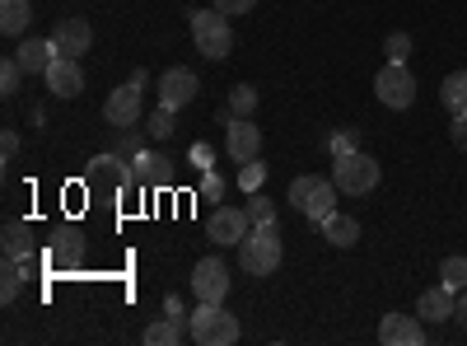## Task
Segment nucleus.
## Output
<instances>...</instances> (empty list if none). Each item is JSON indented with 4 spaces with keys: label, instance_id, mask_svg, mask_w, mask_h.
Masks as SVG:
<instances>
[{
    "label": "nucleus",
    "instance_id": "nucleus-1",
    "mask_svg": "<svg viewBox=\"0 0 467 346\" xmlns=\"http://www.w3.org/2000/svg\"><path fill=\"white\" fill-rule=\"evenodd\" d=\"M239 267L248 277H271L281 267V229L276 225H253L239 244Z\"/></svg>",
    "mask_w": 467,
    "mask_h": 346
},
{
    "label": "nucleus",
    "instance_id": "nucleus-2",
    "mask_svg": "<svg viewBox=\"0 0 467 346\" xmlns=\"http://www.w3.org/2000/svg\"><path fill=\"white\" fill-rule=\"evenodd\" d=\"M337 183H327L323 173H299L295 183H290V206L299 211V215H308V220H323L327 211H337Z\"/></svg>",
    "mask_w": 467,
    "mask_h": 346
},
{
    "label": "nucleus",
    "instance_id": "nucleus-3",
    "mask_svg": "<svg viewBox=\"0 0 467 346\" xmlns=\"http://www.w3.org/2000/svg\"><path fill=\"white\" fill-rule=\"evenodd\" d=\"M192 43L206 61H224L234 52V28H229V15L224 10H197L192 15Z\"/></svg>",
    "mask_w": 467,
    "mask_h": 346
},
{
    "label": "nucleus",
    "instance_id": "nucleus-4",
    "mask_svg": "<svg viewBox=\"0 0 467 346\" xmlns=\"http://www.w3.org/2000/svg\"><path fill=\"white\" fill-rule=\"evenodd\" d=\"M379 164L365 155V150H350V155H337L332 160V183L346 192V197H365V192L379 187Z\"/></svg>",
    "mask_w": 467,
    "mask_h": 346
},
{
    "label": "nucleus",
    "instance_id": "nucleus-5",
    "mask_svg": "<svg viewBox=\"0 0 467 346\" xmlns=\"http://www.w3.org/2000/svg\"><path fill=\"white\" fill-rule=\"evenodd\" d=\"M239 319H234L224 304H202L197 314H192V341L202 346H234L239 341Z\"/></svg>",
    "mask_w": 467,
    "mask_h": 346
},
{
    "label": "nucleus",
    "instance_id": "nucleus-6",
    "mask_svg": "<svg viewBox=\"0 0 467 346\" xmlns=\"http://www.w3.org/2000/svg\"><path fill=\"white\" fill-rule=\"evenodd\" d=\"M374 94L383 108H411L416 103V75L407 70V61H388L379 75H374Z\"/></svg>",
    "mask_w": 467,
    "mask_h": 346
},
{
    "label": "nucleus",
    "instance_id": "nucleus-7",
    "mask_svg": "<svg viewBox=\"0 0 467 346\" xmlns=\"http://www.w3.org/2000/svg\"><path fill=\"white\" fill-rule=\"evenodd\" d=\"M192 295H197L202 304H224V295H229V267L220 257H202L197 267H192Z\"/></svg>",
    "mask_w": 467,
    "mask_h": 346
},
{
    "label": "nucleus",
    "instance_id": "nucleus-8",
    "mask_svg": "<svg viewBox=\"0 0 467 346\" xmlns=\"http://www.w3.org/2000/svg\"><path fill=\"white\" fill-rule=\"evenodd\" d=\"M197 89H202L197 70H187V66H173V70H164V75H160V108L178 112V108H187L192 99H197Z\"/></svg>",
    "mask_w": 467,
    "mask_h": 346
},
{
    "label": "nucleus",
    "instance_id": "nucleus-9",
    "mask_svg": "<svg viewBox=\"0 0 467 346\" xmlns=\"http://www.w3.org/2000/svg\"><path fill=\"white\" fill-rule=\"evenodd\" d=\"M80 262H85V235L75 225L57 229V235L47 239V267L52 272H75Z\"/></svg>",
    "mask_w": 467,
    "mask_h": 346
},
{
    "label": "nucleus",
    "instance_id": "nucleus-10",
    "mask_svg": "<svg viewBox=\"0 0 467 346\" xmlns=\"http://www.w3.org/2000/svg\"><path fill=\"white\" fill-rule=\"evenodd\" d=\"M140 94H145V89H136L131 80H127L122 89H112L108 103H103V122L117 127V131H131V127L140 122Z\"/></svg>",
    "mask_w": 467,
    "mask_h": 346
},
{
    "label": "nucleus",
    "instance_id": "nucleus-11",
    "mask_svg": "<svg viewBox=\"0 0 467 346\" xmlns=\"http://www.w3.org/2000/svg\"><path fill=\"white\" fill-rule=\"evenodd\" d=\"M248 229H253L248 206H215V215H211V239L215 244H224V248L234 244V248H239Z\"/></svg>",
    "mask_w": 467,
    "mask_h": 346
},
{
    "label": "nucleus",
    "instance_id": "nucleus-12",
    "mask_svg": "<svg viewBox=\"0 0 467 346\" xmlns=\"http://www.w3.org/2000/svg\"><path fill=\"white\" fill-rule=\"evenodd\" d=\"M47 89L57 94V99H80L85 94V70H80V57H57L52 66H47Z\"/></svg>",
    "mask_w": 467,
    "mask_h": 346
},
{
    "label": "nucleus",
    "instance_id": "nucleus-13",
    "mask_svg": "<svg viewBox=\"0 0 467 346\" xmlns=\"http://www.w3.org/2000/svg\"><path fill=\"white\" fill-rule=\"evenodd\" d=\"M224 150H229V160H234V164H248V160L262 155V131L253 127V118H234V122H229Z\"/></svg>",
    "mask_w": 467,
    "mask_h": 346
},
{
    "label": "nucleus",
    "instance_id": "nucleus-14",
    "mask_svg": "<svg viewBox=\"0 0 467 346\" xmlns=\"http://www.w3.org/2000/svg\"><path fill=\"white\" fill-rule=\"evenodd\" d=\"M52 43H57L61 57H85L89 43H94V28H89V19H61L52 28Z\"/></svg>",
    "mask_w": 467,
    "mask_h": 346
},
{
    "label": "nucleus",
    "instance_id": "nucleus-15",
    "mask_svg": "<svg viewBox=\"0 0 467 346\" xmlns=\"http://www.w3.org/2000/svg\"><path fill=\"white\" fill-rule=\"evenodd\" d=\"M379 341H388V346H420V341H425L420 314H416V319H411V314H383Z\"/></svg>",
    "mask_w": 467,
    "mask_h": 346
},
{
    "label": "nucleus",
    "instance_id": "nucleus-16",
    "mask_svg": "<svg viewBox=\"0 0 467 346\" xmlns=\"http://www.w3.org/2000/svg\"><path fill=\"white\" fill-rule=\"evenodd\" d=\"M453 309H458V290H449V286H435L416 299V314L425 323H444V319H453Z\"/></svg>",
    "mask_w": 467,
    "mask_h": 346
},
{
    "label": "nucleus",
    "instance_id": "nucleus-17",
    "mask_svg": "<svg viewBox=\"0 0 467 346\" xmlns=\"http://www.w3.org/2000/svg\"><path fill=\"white\" fill-rule=\"evenodd\" d=\"M318 225H323V239H327L332 248H350V244L360 239V220L346 215V211H327Z\"/></svg>",
    "mask_w": 467,
    "mask_h": 346
},
{
    "label": "nucleus",
    "instance_id": "nucleus-18",
    "mask_svg": "<svg viewBox=\"0 0 467 346\" xmlns=\"http://www.w3.org/2000/svg\"><path fill=\"white\" fill-rule=\"evenodd\" d=\"M15 57H19V66H24L28 75H47V66H52L61 52H57L52 37H28V43H24Z\"/></svg>",
    "mask_w": 467,
    "mask_h": 346
},
{
    "label": "nucleus",
    "instance_id": "nucleus-19",
    "mask_svg": "<svg viewBox=\"0 0 467 346\" xmlns=\"http://www.w3.org/2000/svg\"><path fill=\"white\" fill-rule=\"evenodd\" d=\"M131 164H136V178L150 183V187H169V178H173V169H169V160L160 155V150H140Z\"/></svg>",
    "mask_w": 467,
    "mask_h": 346
},
{
    "label": "nucleus",
    "instance_id": "nucleus-20",
    "mask_svg": "<svg viewBox=\"0 0 467 346\" xmlns=\"http://www.w3.org/2000/svg\"><path fill=\"white\" fill-rule=\"evenodd\" d=\"M182 337H192V323H178V319H160V323H150L145 328V346H178Z\"/></svg>",
    "mask_w": 467,
    "mask_h": 346
},
{
    "label": "nucleus",
    "instance_id": "nucleus-21",
    "mask_svg": "<svg viewBox=\"0 0 467 346\" xmlns=\"http://www.w3.org/2000/svg\"><path fill=\"white\" fill-rule=\"evenodd\" d=\"M33 19V5L28 0H0V33L5 37H19Z\"/></svg>",
    "mask_w": 467,
    "mask_h": 346
},
{
    "label": "nucleus",
    "instance_id": "nucleus-22",
    "mask_svg": "<svg viewBox=\"0 0 467 346\" xmlns=\"http://www.w3.org/2000/svg\"><path fill=\"white\" fill-rule=\"evenodd\" d=\"M440 103L453 112H467V70H453V75H444V85H440Z\"/></svg>",
    "mask_w": 467,
    "mask_h": 346
},
{
    "label": "nucleus",
    "instance_id": "nucleus-23",
    "mask_svg": "<svg viewBox=\"0 0 467 346\" xmlns=\"http://www.w3.org/2000/svg\"><path fill=\"white\" fill-rule=\"evenodd\" d=\"M5 257H33V229L24 225V220H10L5 225Z\"/></svg>",
    "mask_w": 467,
    "mask_h": 346
},
{
    "label": "nucleus",
    "instance_id": "nucleus-24",
    "mask_svg": "<svg viewBox=\"0 0 467 346\" xmlns=\"http://www.w3.org/2000/svg\"><path fill=\"white\" fill-rule=\"evenodd\" d=\"M24 75H28V70L19 66V57H5V61H0V94H5V99H10V94H19Z\"/></svg>",
    "mask_w": 467,
    "mask_h": 346
},
{
    "label": "nucleus",
    "instance_id": "nucleus-25",
    "mask_svg": "<svg viewBox=\"0 0 467 346\" xmlns=\"http://www.w3.org/2000/svg\"><path fill=\"white\" fill-rule=\"evenodd\" d=\"M253 108H257V89L253 85H234L229 89V112L234 118H253Z\"/></svg>",
    "mask_w": 467,
    "mask_h": 346
},
{
    "label": "nucleus",
    "instance_id": "nucleus-26",
    "mask_svg": "<svg viewBox=\"0 0 467 346\" xmlns=\"http://www.w3.org/2000/svg\"><path fill=\"white\" fill-rule=\"evenodd\" d=\"M440 286H449V290L467 286V257H444L440 262Z\"/></svg>",
    "mask_w": 467,
    "mask_h": 346
},
{
    "label": "nucleus",
    "instance_id": "nucleus-27",
    "mask_svg": "<svg viewBox=\"0 0 467 346\" xmlns=\"http://www.w3.org/2000/svg\"><path fill=\"white\" fill-rule=\"evenodd\" d=\"M262 183H266V164H262V160L239 164V187L248 192V197H253V192H262Z\"/></svg>",
    "mask_w": 467,
    "mask_h": 346
},
{
    "label": "nucleus",
    "instance_id": "nucleus-28",
    "mask_svg": "<svg viewBox=\"0 0 467 346\" xmlns=\"http://www.w3.org/2000/svg\"><path fill=\"white\" fill-rule=\"evenodd\" d=\"M145 131H150L154 141H169V136H173V112H169V108H154L150 118H145Z\"/></svg>",
    "mask_w": 467,
    "mask_h": 346
},
{
    "label": "nucleus",
    "instance_id": "nucleus-29",
    "mask_svg": "<svg viewBox=\"0 0 467 346\" xmlns=\"http://www.w3.org/2000/svg\"><path fill=\"white\" fill-rule=\"evenodd\" d=\"M248 215H253V225H276V202H266L262 192H253V197H248Z\"/></svg>",
    "mask_w": 467,
    "mask_h": 346
},
{
    "label": "nucleus",
    "instance_id": "nucleus-30",
    "mask_svg": "<svg viewBox=\"0 0 467 346\" xmlns=\"http://www.w3.org/2000/svg\"><path fill=\"white\" fill-rule=\"evenodd\" d=\"M383 52H388V61H407V57H411V37H407V33H388Z\"/></svg>",
    "mask_w": 467,
    "mask_h": 346
},
{
    "label": "nucleus",
    "instance_id": "nucleus-31",
    "mask_svg": "<svg viewBox=\"0 0 467 346\" xmlns=\"http://www.w3.org/2000/svg\"><path fill=\"white\" fill-rule=\"evenodd\" d=\"M220 197H224V178L202 169V202H220Z\"/></svg>",
    "mask_w": 467,
    "mask_h": 346
},
{
    "label": "nucleus",
    "instance_id": "nucleus-32",
    "mask_svg": "<svg viewBox=\"0 0 467 346\" xmlns=\"http://www.w3.org/2000/svg\"><path fill=\"white\" fill-rule=\"evenodd\" d=\"M327 150H332V155H350V150H356V131H337L327 141Z\"/></svg>",
    "mask_w": 467,
    "mask_h": 346
},
{
    "label": "nucleus",
    "instance_id": "nucleus-33",
    "mask_svg": "<svg viewBox=\"0 0 467 346\" xmlns=\"http://www.w3.org/2000/svg\"><path fill=\"white\" fill-rule=\"evenodd\" d=\"M257 5V0H215V10H224V15H248Z\"/></svg>",
    "mask_w": 467,
    "mask_h": 346
},
{
    "label": "nucleus",
    "instance_id": "nucleus-34",
    "mask_svg": "<svg viewBox=\"0 0 467 346\" xmlns=\"http://www.w3.org/2000/svg\"><path fill=\"white\" fill-rule=\"evenodd\" d=\"M449 136H453V145H458V150H467V112H458V118H453Z\"/></svg>",
    "mask_w": 467,
    "mask_h": 346
},
{
    "label": "nucleus",
    "instance_id": "nucleus-35",
    "mask_svg": "<svg viewBox=\"0 0 467 346\" xmlns=\"http://www.w3.org/2000/svg\"><path fill=\"white\" fill-rule=\"evenodd\" d=\"M0 155H5V160H15V155H19V136H15V131L0 136Z\"/></svg>",
    "mask_w": 467,
    "mask_h": 346
},
{
    "label": "nucleus",
    "instance_id": "nucleus-36",
    "mask_svg": "<svg viewBox=\"0 0 467 346\" xmlns=\"http://www.w3.org/2000/svg\"><path fill=\"white\" fill-rule=\"evenodd\" d=\"M164 314H169V319H178V323L187 319V309H182V299H178V295H169V299H164Z\"/></svg>",
    "mask_w": 467,
    "mask_h": 346
},
{
    "label": "nucleus",
    "instance_id": "nucleus-37",
    "mask_svg": "<svg viewBox=\"0 0 467 346\" xmlns=\"http://www.w3.org/2000/svg\"><path fill=\"white\" fill-rule=\"evenodd\" d=\"M192 164H197V169H211V145H192Z\"/></svg>",
    "mask_w": 467,
    "mask_h": 346
},
{
    "label": "nucleus",
    "instance_id": "nucleus-38",
    "mask_svg": "<svg viewBox=\"0 0 467 346\" xmlns=\"http://www.w3.org/2000/svg\"><path fill=\"white\" fill-rule=\"evenodd\" d=\"M453 319H458V323H462V328H467V286H462V290H458V309H453Z\"/></svg>",
    "mask_w": 467,
    "mask_h": 346
}]
</instances>
